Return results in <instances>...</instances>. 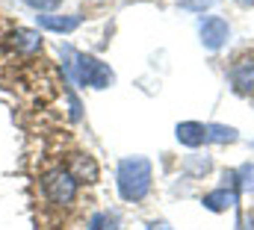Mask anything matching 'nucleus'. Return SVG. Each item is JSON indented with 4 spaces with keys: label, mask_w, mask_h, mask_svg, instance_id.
Here are the masks:
<instances>
[{
    "label": "nucleus",
    "mask_w": 254,
    "mask_h": 230,
    "mask_svg": "<svg viewBox=\"0 0 254 230\" xmlns=\"http://www.w3.org/2000/svg\"><path fill=\"white\" fill-rule=\"evenodd\" d=\"M116 183H119V195L125 201H133V204L142 201L151 192V160H145V157H125L119 163Z\"/></svg>",
    "instance_id": "f257e3e1"
},
{
    "label": "nucleus",
    "mask_w": 254,
    "mask_h": 230,
    "mask_svg": "<svg viewBox=\"0 0 254 230\" xmlns=\"http://www.w3.org/2000/svg\"><path fill=\"white\" fill-rule=\"evenodd\" d=\"M74 62H71V77L80 83V86H89V89H107L113 86L116 74L107 62H101L92 54H74Z\"/></svg>",
    "instance_id": "f03ea898"
},
{
    "label": "nucleus",
    "mask_w": 254,
    "mask_h": 230,
    "mask_svg": "<svg viewBox=\"0 0 254 230\" xmlns=\"http://www.w3.org/2000/svg\"><path fill=\"white\" fill-rule=\"evenodd\" d=\"M77 180L71 177L68 169H51V172H45L42 177V192H45V198L51 201V204H57V207H65V204H71L74 198H77Z\"/></svg>",
    "instance_id": "7ed1b4c3"
},
{
    "label": "nucleus",
    "mask_w": 254,
    "mask_h": 230,
    "mask_svg": "<svg viewBox=\"0 0 254 230\" xmlns=\"http://www.w3.org/2000/svg\"><path fill=\"white\" fill-rule=\"evenodd\" d=\"M198 33H201V45H204L207 51H219V48L228 42V36H231V27H228V21H225V18H219V15H210V18H204V21H201Z\"/></svg>",
    "instance_id": "20e7f679"
},
{
    "label": "nucleus",
    "mask_w": 254,
    "mask_h": 230,
    "mask_svg": "<svg viewBox=\"0 0 254 230\" xmlns=\"http://www.w3.org/2000/svg\"><path fill=\"white\" fill-rule=\"evenodd\" d=\"M6 42H9V48H12L15 54H36V51H42V36H39L36 30H27V27L12 30V33L6 36Z\"/></svg>",
    "instance_id": "39448f33"
},
{
    "label": "nucleus",
    "mask_w": 254,
    "mask_h": 230,
    "mask_svg": "<svg viewBox=\"0 0 254 230\" xmlns=\"http://www.w3.org/2000/svg\"><path fill=\"white\" fill-rule=\"evenodd\" d=\"M231 83L240 95H254V59H240L231 68Z\"/></svg>",
    "instance_id": "423d86ee"
},
{
    "label": "nucleus",
    "mask_w": 254,
    "mask_h": 230,
    "mask_svg": "<svg viewBox=\"0 0 254 230\" xmlns=\"http://www.w3.org/2000/svg\"><path fill=\"white\" fill-rule=\"evenodd\" d=\"M68 172H71V177H74L77 183H95V180H98V163H95L89 154H74Z\"/></svg>",
    "instance_id": "0eeeda50"
},
{
    "label": "nucleus",
    "mask_w": 254,
    "mask_h": 230,
    "mask_svg": "<svg viewBox=\"0 0 254 230\" xmlns=\"http://www.w3.org/2000/svg\"><path fill=\"white\" fill-rule=\"evenodd\" d=\"M39 27L65 36V33H74L80 27V18L77 15H54V12H48V15H39Z\"/></svg>",
    "instance_id": "6e6552de"
},
{
    "label": "nucleus",
    "mask_w": 254,
    "mask_h": 230,
    "mask_svg": "<svg viewBox=\"0 0 254 230\" xmlns=\"http://www.w3.org/2000/svg\"><path fill=\"white\" fill-rule=\"evenodd\" d=\"M178 142L187 145V148H198L207 142V127L198 124V121H184L178 124Z\"/></svg>",
    "instance_id": "1a4fd4ad"
},
{
    "label": "nucleus",
    "mask_w": 254,
    "mask_h": 230,
    "mask_svg": "<svg viewBox=\"0 0 254 230\" xmlns=\"http://www.w3.org/2000/svg\"><path fill=\"white\" fill-rule=\"evenodd\" d=\"M237 204V192L234 189H216L210 195H204V207L213 210V213H222V210H231Z\"/></svg>",
    "instance_id": "9d476101"
},
{
    "label": "nucleus",
    "mask_w": 254,
    "mask_h": 230,
    "mask_svg": "<svg viewBox=\"0 0 254 230\" xmlns=\"http://www.w3.org/2000/svg\"><path fill=\"white\" fill-rule=\"evenodd\" d=\"M207 139L210 142H219V145L237 142V130L234 127H225V124H207Z\"/></svg>",
    "instance_id": "9b49d317"
},
{
    "label": "nucleus",
    "mask_w": 254,
    "mask_h": 230,
    "mask_svg": "<svg viewBox=\"0 0 254 230\" xmlns=\"http://www.w3.org/2000/svg\"><path fill=\"white\" fill-rule=\"evenodd\" d=\"M30 9H36V12H42V15H48V12H54L63 0H24Z\"/></svg>",
    "instance_id": "f8f14e48"
},
{
    "label": "nucleus",
    "mask_w": 254,
    "mask_h": 230,
    "mask_svg": "<svg viewBox=\"0 0 254 230\" xmlns=\"http://www.w3.org/2000/svg\"><path fill=\"white\" fill-rule=\"evenodd\" d=\"M234 180H240L243 189H252L254 186V166H243L240 172H234Z\"/></svg>",
    "instance_id": "ddd939ff"
},
{
    "label": "nucleus",
    "mask_w": 254,
    "mask_h": 230,
    "mask_svg": "<svg viewBox=\"0 0 254 230\" xmlns=\"http://www.w3.org/2000/svg\"><path fill=\"white\" fill-rule=\"evenodd\" d=\"M184 9H190V12H204V9H210L216 0H178Z\"/></svg>",
    "instance_id": "4468645a"
},
{
    "label": "nucleus",
    "mask_w": 254,
    "mask_h": 230,
    "mask_svg": "<svg viewBox=\"0 0 254 230\" xmlns=\"http://www.w3.org/2000/svg\"><path fill=\"white\" fill-rule=\"evenodd\" d=\"M104 222H107V216H95V219H92V230H104L101 228Z\"/></svg>",
    "instance_id": "2eb2a0df"
},
{
    "label": "nucleus",
    "mask_w": 254,
    "mask_h": 230,
    "mask_svg": "<svg viewBox=\"0 0 254 230\" xmlns=\"http://www.w3.org/2000/svg\"><path fill=\"white\" fill-rule=\"evenodd\" d=\"M148 230H172V228H169L166 222H151V225H148Z\"/></svg>",
    "instance_id": "dca6fc26"
},
{
    "label": "nucleus",
    "mask_w": 254,
    "mask_h": 230,
    "mask_svg": "<svg viewBox=\"0 0 254 230\" xmlns=\"http://www.w3.org/2000/svg\"><path fill=\"white\" fill-rule=\"evenodd\" d=\"M237 3H246V6H249V3H254V0H237Z\"/></svg>",
    "instance_id": "f3484780"
}]
</instances>
